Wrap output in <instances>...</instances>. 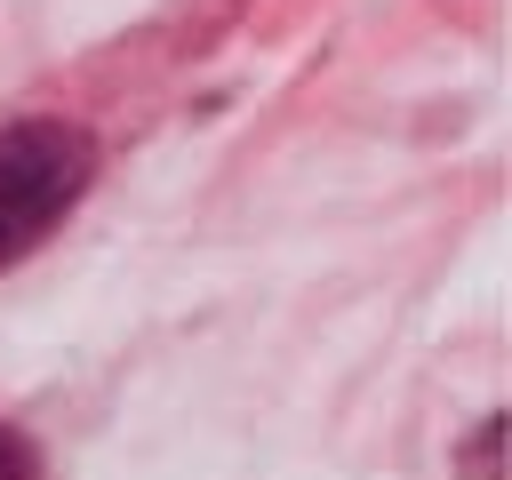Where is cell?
Wrapping results in <instances>:
<instances>
[{
	"label": "cell",
	"mask_w": 512,
	"mask_h": 480,
	"mask_svg": "<svg viewBox=\"0 0 512 480\" xmlns=\"http://www.w3.org/2000/svg\"><path fill=\"white\" fill-rule=\"evenodd\" d=\"M0 480H40V456H32L8 424H0Z\"/></svg>",
	"instance_id": "cell-2"
},
{
	"label": "cell",
	"mask_w": 512,
	"mask_h": 480,
	"mask_svg": "<svg viewBox=\"0 0 512 480\" xmlns=\"http://www.w3.org/2000/svg\"><path fill=\"white\" fill-rule=\"evenodd\" d=\"M96 144L64 120H24L0 136V264H16L40 232L64 224V208L88 192Z\"/></svg>",
	"instance_id": "cell-1"
}]
</instances>
